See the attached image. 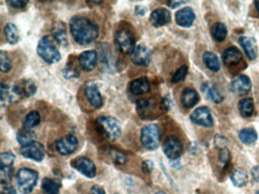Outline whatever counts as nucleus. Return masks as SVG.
I'll return each mask as SVG.
<instances>
[{"label":"nucleus","instance_id":"34","mask_svg":"<svg viewBox=\"0 0 259 194\" xmlns=\"http://www.w3.org/2000/svg\"><path fill=\"white\" fill-rule=\"evenodd\" d=\"M40 113L37 111H31L22 120V125L25 128L31 129L37 127L40 124Z\"/></svg>","mask_w":259,"mask_h":194},{"label":"nucleus","instance_id":"31","mask_svg":"<svg viewBox=\"0 0 259 194\" xmlns=\"http://www.w3.org/2000/svg\"><path fill=\"white\" fill-rule=\"evenodd\" d=\"M239 139L242 143L249 145L257 140V132L252 127H245L239 132Z\"/></svg>","mask_w":259,"mask_h":194},{"label":"nucleus","instance_id":"3","mask_svg":"<svg viewBox=\"0 0 259 194\" xmlns=\"http://www.w3.org/2000/svg\"><path fill=\"white\" fill-rule=\"evenodd\" d=\"M37 180L38 173L31 168H21L16 174L18 187L19 191L23 194L31 193L37 185Z\"/></svg>","mask_w":259,"mask_h":194},{"label":"nucleus","instance_id":"48","mask_svg":"<svg viewBox=\"0 0 259 194\" xmlns=\"http://www.w3.org/2000/svg\"><path fill=\"white\" fill-rule=\"evenodd\" d=\"M185 2L183 1H170L168 2L167 4L169 7L172 9H175V8L178 7V6H181V5L184 4Z\"/></svg>","mask_w":259,"mask_h":194},{"label":"nucleus","instance_id":"6","mask_svg":"<svg viewBox=\"0 0 259 194\" xmlns=\"http://www.w3.org/2000/svg\"><path fill=\"white\" fill-rule=\"evenodd\" d=\"M160 130L157 125L150 124L145 126L141 131V142L145 149L154 150L160 144Z\"/></svg>","mask_w":259,"mask_h":194},{"label":"nucleus","instance_id":"38","mask_svg":"<svg viewBox=\"0 0 259 194\" xmlns=\"http://www.w3.org/2000/svg\"><path fill=\"white\" fill-rule=\"evenodd\" d=\"M13 168H1V174H0V180L2 184H8L12 180L13 177Z\"/></svg>","mask_w":259,"mask_h":194},{"label":"nucleus","instance_id":"25","mask_svg":"<svg viewBox=\"0 0 259 194\" xmlns=\"http://www.w3.org/2000/svg\"><path fill=\"white\" fill-rule=\"evenodd\" d=\"M41 188L46 194H60L61 183L58 179L45 177L42 180Z\"/></svg>","mask_w":259,"mask_h":194},{"label":"nucleus","instance_id":"30","mask_svg":"<svg viewBox=\"0 0 259 194\" xmlns=\"http://www.w3.org/2000/svg\"><path fill=\"white\" fill-rule=\"evenodd\" d=\"M230 180L236 187H242L248 183V175L242 168H236L232 173Z\"/></svg>","mask_w":259,"mask_h":194},{"label":"nucleus","instance_id":"24","mask_svg":"<svg viewBox=\"0 0 259 194\" xmlns=\"http://www.w3.org/2000/svg\"><path fill=\"white\" fill-rule=\"evenodd\" d=\"M20 101L13 90V86L5 83L1 84V103L4 106L7 103H16Z\"/></svg>","mask_w":259,"mask_h":194},{"label":"nucleus","instance_id":"13","mask_svg":"<svg viewBox=\"0 0 259 194\" xmlns=\"http://www.w3.org/2000/svg\"><path fill=\"white\" fill-rule=\"evenodd\" d=\"M130 56L132 62L139 66H148L151 62V50L145 45H139L136 46Z\"/></svg>","mask_w":259,"mask_h":194},{"label":"nucleus","instance_id":"21","mask_svg":"<svg viewBox=\"0 0 259 194\" xmlns=\"http://www.w3.org/2000/svg\"><path fill=\"white\" fill-rule=\"evenodd\" d=\"M239 42L249 60L253 61L257 58V47L254 39L248 36H241Z\"/></svg>","mask_w":259,"mask_h":194},{"label":"nucleus","instance_id":"18","mask_svg":"<svg viewBox=\"0 0 259 194\" xmlns=\"http://www.w3.org/2000/svg\"><path fill=\"white\" fill-rule=\"evenodd\" d=\"M251 89V80L246 75L238 76L230 84V89L236 94H246Z\"/></svg>","mask_w":259,"mask_h":194},{"label":"nucleus","instance_id":"32","mask_svg":"<svg viewBox=\"0 0 259 194\" xmlns=\"http://www.w3.org/2000/svg\"><path fill=\"white\" fill-rule=\"evenodd\" d=\"M52 34L54 39L59 43L61 45L67 43V33H66V27L63 23H57L54 26L52 29Z\"/></svg>","mask_w":259,"mask_h":194},{"label":"nucleus","instance_id":"39","mask_svg":"<svg viewBox=\"0 0 259 194\" xmlns=\"http://www.w3.org/2000/svg\"><path fill=\"white\" fill-rule=\"evenodd\" d=\"M110 156L116 165H123L126 162V156L121 152L112 150L110 151Z\"/></svg>","mask_w":259,"mask_h":194},{"label":"nucleus","instance_id":"43","mask_svg":"<svg viewBox=\"0 0 259 194\" xmlns=\"http://www.w3.org/2000/svg\"><path fill=\"white\" fill-rule=\"evenodd\" d=\"M153 163L151 161H145L142 165V170L145 174H149L152 171Z\"/></svg>","mask_w":259,"mask_h":194},{"label":"nucleus","instance_id":"7","mask_svg":"<svg viewBox=\"0 0 259 194\" xmlns=\"http://www.w3.org/2000/svg\"><path fill=\"white\" fill-rule=\"evenodd\" d=\"M71 166L79 171L81 174L89 177L93 178L96 176L97 168L95 163L89 158L84 156H79L71 161Z\"/></svg>","mask_w":259,"mask_h":194},{"label":"nucleus","instance_id":"42","mask_svg":"<svg viewBox=\"0 0 259 194\" xmlns=\"http://www.w3.org/2000/svg\"><path fill=\"white\" fill-rule=\"evenodd\" d=\"M7 4L15 9H23L28 4V1H22V0H10L7 2Z\"/></svg>","mask_w":259,"mask_h":194},{"label":"nucleus","instance_id":"14","mask_svg":"<svg viewBox=\"0 0 259 194\" xmlns=\"http://www.w3.org/2000/svg\"><path fill=\"white\" fill-rule=\"evenodd\" d=\"M171 21V13L164 8L155 9L150 15V22L154 27H160Z\"/></svg>","mask_w":259,"mask_h":194},{"label":"nucleus","instance_id":"26","mask_svg":"<svg viewBox=\"0 0 259 194\" xmlns=\"http://www.w3.org/2000/svg\"><path fill=\"white\" fill-rule=\"evenodd\" d=\"M202 60L205 66L213 72H217L221 68V63L218 56L211 52H205L203 55Z\"/></svg>","mask_w":259,"mask_h":194},{"label":"nucleus","instance_id":"41","mask_svg":"<svg viewBox=\"0 0 259 194\" xmlns=\"http://www.w3.org/2000/svg\"><path fill=\"white\" fill-rule=\"evenodd\" d=\"M227 143H228V140H227L224 136H221V135L219 134L215 136L214 144L218 148L220 149V150L226 148Z\"/></svg>","mask_w":259,"mask_h":194},{"label":"nucleus","instance_id":"23","mask_svg":"<svg viewBox=\"0 0 259 194\" xmlns=\"http://www.w3.org/2000/svg\"><path fill=\"white\" fill-rule=\"evenodd\" d=\"M201 91L206 95L207 99L213 101L216 104H219L223 101L222 95L220 93L214 85L209 82L203 83L201 86Z\"/></svg>","mask_w":259,"mask_h":194},{"label":"nucleus","instance_id":"29","mask_svg":"<svg viewBox=\"0 0 259 194\" xmlns=\"http://www.w3.org/2000/svg\"><path fill=\"white\" fill-rule=\"evenodd\" d=\"M36 135L31 129L23 127L17 133V141L22 147L35 142Z\"/></svg>","mask_w":259,"mask_h":194},{"label":"nucleus","instance_id":"10","mask_svg":"<svg viewBox=\"0 0 259 194\" xmlns=\"http://www.w3.org/2000/svg\"><path fill=\"white\" fill-rule=\"evenodd\" d=\"M78 141L72 134L66 135L56 142V149L62 156H69L78 149Z\"/></svg>","mask_w":259,"mask_h":194},{"label":"nucleus","instance_id":"20","mask_svg":"<svg viewBox=\"0 0 259 194\" xmlns=\"http://www.w3.org/2000/svg\"><path fill=\"white\" fill-rule=\"evenodd\" d=\"M242 59L240 50L236 47H230L224 52L222 60L224 65L228 67H233L238 65Z\"/></svg>","mask_w":259,"mask_h":194},{"label":"nucleus","instance_id":"11","mask_svg":"<svg viewBox=\"0 0 259 194\" xmlns=\"http://www.w3.org/2000/svg\"><path fill=\"white\" fill-rule=\"evenodd\" d=\"M12 86L15 93L20 100L24 98L32 96L37 91V86L35 83L32 80H28V79L19 80Z\"/></svg>","mask_w":259,"mask_h":194},{"label":"nucleus","instance_id":"19","mask_svg":"<svg viewBox=\"0 0 259 194\" xmlns=\"http://www.w3.org/2000/svg\"><path fill=\"white\" fill-rule=\"evenodd\" d=\"M85 95L89 103L95 109H100L104 104L102 95L96 84H89L85 87Z\"/></svg>","mask_w":259,"mask_h":194},{"label":"nucleus","instance_id":"16","mask_svg":"<svg viewBox=\"0 0 259 194\" xmlns=\"http://www.w3.org/2000/svg\"><path fill=\"white\" fill-rule=\"evenodd\" d=\"M195 19V12L190 7H185L179 10L176 13L175 20L177 24L180 27H190Z\"/></svg>","mask_w":259,"mask_h":194},{"label":"nucleus","instance_id":"51","mask_svg":"<svg viewBox=\"0 0 259 194\" xmlns=\"http://www.w3.org/2000/svg\"><path fill=\"white\" fill-rule=\"evenodd\" d=\"M256 194H259V191H258V192H257V193H256Z\"/></svg>","mask_w":259,"mask_h":194},{"label":"nucleus","instance_id":"36","mask_svg":"<svg viewBox=\"0 0 259 194\" xmlns=\"http://www.w3.org/2000/svg\"><path fill=\"white\" fill-rule=\"evenodd\" d=\"M1 159V168H13L16 160V156L11 152H5L0 156Z\"/></svg>","mask_w":259,"mask_h":194},{"label":"nucleus","instance_id":"5","mask_svg":"<svg viewBox=\"0 0 259 194\" xmlns=\"http://www.w3.org/2000/svg\"><path fill=\"white\" fill-rule=\"evenodd\" d=\"M114 41L121 53L131 55L136 46V39L133 32L128 29H120L115 33Z\"/></svg>","mask_w":259,"mask_h":194},{"label":"nucleus","instance_id":"49","mask_svg":"<svg viewBox=\"0 0 259 194\" xmlns=\"http://www.w3.org/2000/svg\"><path fill=\"white\" fill-rule=\"evenodd\" d=\"M254 6H255L256 10L258 12L259 14V0H257V1H254Z\"/></svg>","mask_w":259,"mask_h":194},{"label":"nucleus","instance_id":"46","mask_svg":"<svg viewBox=\"0 0 259 194\" xmlns=\"http://www.w3.org/2000/svg\"><path fill=\"white\" fill-rule=\"evenodd\" d=\"M2 194H17V192L13 186H7L2 189Z\"/></svg>","mask_w":259,"mask_h":194},{"label":"nucleus","instance_id":"45","mask_svg":"<svg viewBox=\"0 0 259 194\" xmlns=\"http://www.w3.org/2000/svg\"><path fill=\"white\" fill-rule=\"evenodd\" d=\"M90 194H106V192L102 186H99V185H95L91 189Z\"/></svg>","mask_w":259,"mask_h":194},{"label":"nucleus","instance_id":"37","mask_svg":"<svg viewBox=\"0 0 259 194\" xmlns=\"http://www.w3.org/2000/svg\"><path fill=\"white\" fill-rule=\"evenodd\" d=\"M188 67L186 65H183L180 68L177 70L174 75H172L171 81L174 83H177L179 82L183 81L184 80L185 77H186L188 74Z\"/></svg>","mask_w":259,"mask_h":194},{"label":"nucleus","instance_id":"40","mask_svg":"<svg viewBox=\"0 0 259 194\" xmlns=\"http://www.w3.org/2000/svg\"><path fill=\"white\" fill-rule=\"evenodd\" d=\"M230 159H231V155H230L229 150H227V148L221 150L219 156H218L220 165H222V167L226 166L230 162Z\"/></svg>","mask_w":259,"mask_h":194},{"label":"nucleus","instance_id":"27","mask_svg":"<svg viewBox=\"0 0 259 194\" xmlns=\"http://www.w3.org/2000/svg\"><path fill=\"white\" fill-rule=\"evenodd\" d=\"M210 33L215 41L221 42L225 40L228 30H227V26L225 24L218 22L215 23L212 26L211 29H210Z\"/></svg>","mask_w":259,"mask_h":194},{"label":"nucleus","instance_id":"4","mask_svg":"<svg viewBox=\"0 0 259 194\" xmlns=\"http://www.w3.org/2000/svg\"><path fill=\"white\" fill-rule=\"evenodd\" d=\"M37 52L39 56L49 64L57 63L61 59L60 51L48 36H44L39 41Z\"/></svg>","mask_w":259,"mask_h":194},{"label":"nucleus","instance_id":"1","mask_svg":"<svg viewBox=\"0 0 259 194\" xmlns=\"http://www.w3.org/2000/svg\"><path fill=\"white\" fill-rule=\"evenodd\" d=\"M69 27L72 37L81 45L90 44L99 36L98 26L84 17H73L69 23Z\"/></svg>","mask_w":259,"mask_h":194},{"label":"nucleus","instance_id":"9","mask_svg":"<svg viewBox=\"0 0 259 194\" xmlns=\"http://www.w3.org/2000/svg\"><path fill=\"white\" fill-rule=\"evenodd\" d=\"M21 154L26 159H31L35 162H41L45 157V148L38 142H31L21 148Z\"/></svg>","mask_w":259,"mask_h":194},{"label":"nucleus","instance_id":"44","mask_svg":"<svg viewBox=\"0 0 259 194\" xmlns=\"http://www.w3.org/2000/svg\"><path fill=\"white\" fill-rule=\"evenodd\" d=\"M77 71H75L73 68H66L64 71H63V74L66 78H72V77H76Z\"/></svg>","mask_w":259,"mask_h":194},{"label":"nucleus","instance_id":"33","mask_svg":"<svg viewBox=\"0 0 259 194\" xmlns=\"http://www.w3.org/2000/svg\"><path fill=\"white\" fill-rule=\"evenodd\" d=\"M4 34L7 42L10 44H16L19 42V35L17 27L13 23H8L4 27Z\"/></svg>","mask_w":259,"mask_h":194},{"label":"nucleus","instance_id":"50","mask_svg":"<svg viewBox=\"0 0 259 194\" xmlns=\"http://www.w3.org/2000/svg\"><path fill=\"white\" fill-rule=\"evenodd\" d=\"M155 194H166V192H163V191H159V192H156Z\"/></svg>","mask_w":259,"mask_h":194},{"label":"nucleus","instance_id":"35","mask_svg":"<svg viewBox=\"0 0 259 194\" xmlns=\"http://www.w3.org/2000/svg\"><path fill=\"white\" fill-rule=\"evenodd\" d=\"M0 68L2 73H8L12 69L11 59L4 50L0 53Z\"/></svg>","mask_w":259,"mask_h":194},{"label":"nucleus","instance_id":"12","mask_svg":"<svg viewBox=\"0 0 259 194\" xmlns=\"http://www.w3.org/2000/svg\"><path fill=\"white\" fill-rule=\"evenodd\" d=\"M191 121L195 124L204 127H211L213 120L208 108L206 106L195 109L190 116Z\"/></svg>","mask_w":259,"mask_h":194},{"label":"nucleus","instance_id":"28","mask_svg":"<svg viewBox=\"0 0 259 194\" xmlns=\"http://www.w3.org/2000/svg\"><path fill=\"white\" fill-rule=\"evenodd\" d=\"M239 113L244 118H249L253 115L254 110V101L252 99L244 98L239 102L238 105Z\"/></svg>","mask_w":259,"mask_h":194},{"label":"nucleus","instance_id":"22","mask_svg":"<svg viewBox=\"0 0 259 194\" xmlns=\"http://www.w3.org/2000/svg\"><path fill=\"white\" fill-rule=\"evenodd\" d=\"M199 101V95L192 88H186L181 95V103L183 107L191 109Z\"/></svg>","mask_w":259,"mask_h":194},{"label":"nucleus","instance_id":"47","mask_svg":"<svg viewBox=\"0 0 259 194\" xmlns=\"http://www.w3.org/2000/svg\"><path fill=\"white\" fill-rule=\"evenodd\" d=\"M251 175L257 182H259V166H255L251 169Z\"/></svg>","mask_w":259,"mask_h":194},{"label":"nucleus","instance_id":"2","mask_svg":"<svg viewBox=\"0 0 259 194\" xmlns=\"http://www.w3.org/2000/svg\"><path fill=\"white\" fill-rule=\"evenodd\" d=\"M97 130L111 142L117 140L122 133L120 124L111 116H101L95 121Z\"/></svg>","mask_w":259,"mask_h":194},{"label":"nucleus","instance_id":"17","mask_svg":"<svg viewBox=\"0 0 259 194\" xmlns=\"http://www.w3.org/2000/svg\"><path fill=\"white\" fill-rule=\"evenodd\" d=\"M128 89L133 95H143L149 92L151 89V83L148 77H139L128 83Z\"/></svg>","mask_w":259,"mask_h":194},{"label":"nucleus","instance_id":"15","mask_svg":"<svg viewBox=\"0 0 259 194\" xmlns=\"http://www.w3.org/2000/svg\"><path fill=\"white\" fill-rule=\"evenodd\" d=\"M80 67L84 71H92L98 63V53L95 50L83 52L78 58Z\"/></svg>","mask_w":259,"mask_h":194},{"label":"nucleus","instance_id":"8","mask_svg":"<svg viewBox=\"0 0 259 194\" xmlns=\"http://www.w3.org/2000/svg\"><path fill=\"white\" fill-rule=\"evenodd\" d=\"M163 151L168 159L171 160H177L183 154V144L179 138L171 135L168 136L163 142Z\"/></svg>","mask_w":259,"mask_h":194}]
</instances>
